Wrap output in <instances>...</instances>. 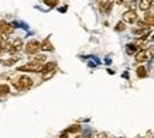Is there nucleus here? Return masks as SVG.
<instances>
[{
  "mask_svg": "<svg viewBox=\"0 0 154 138\" xmlns=\"http://www.w3.org/2000/svg\"><path fill=\"white\" fill-rule=\"evenodd\" d=\"M151 41H154V35H153V37H151Z\"/></svg>",
  "mask_w": 154,
  "mask_h": 138,
  "instance_id": "bb28decb",
  "label": "nucleus"
},
{
  "mask_svg": "<svg viewBox=\"0 0 154 138\" xmlns=\"http://www.w3.org/2000/svg\"><path fill=\"white\" fill-rule=\"evenodd\" d=\"M151 54H153L151 50H141L139 52H136V62L137 64H144V62H147L150 59Z\"/></svg>",
  "mask_w": 154,
  "mask_h": 138,
  "instance_id": "423d86ee",
  "label": "nucleus"
},
{
  "mask_svg": "<svg viewBox=\"0 0 154 138\" xmlns=\"http://www.w3.org/2000/svg\"><path fill=\"white\" fill-rule=\"evenodd\" d=\"M153 138H154V137H153Z\"/></svg>",
  "mask_w": 154,
  "mask_h": 138,
  "instance_id": "cd10ccee",
  "label": "nucleus"
},
{
  "mask_svg": "<svg viewBox=\"0 0 154 138\" xmlns=\"http://www.w3.org/2000/svg\"><path fill=\"white\" fill-rule=\"evenodd\" d=\"M33 62H37V64H41V65H44L45 62H47V55H44V54H35L34 55V58H33Z\"/></svg>",
  "mask_w": 154,
  "mask_h": 138,
  "instance_id": "2eb2a0df",
  "label": "nucleus"
},
{
  "mask_svg": "<svg viewBox=\"0 0 154 138\" xmlns=\"http://www.w3.org/2000/svg\"><path fill=\"white\" fill-rule=\"evenodd\" d=\"M60 138H66V134H62V135H61Z\"/></svg>",
  "mask_w": 154,
  "mask_h": 138,
  "instance_id": "a878e982",
  "label": "nucleus"
},
{
  "mask_svg": "<svg viewBox=\"0 0 154 138\" xmlns=\"http://www.w3.org/2000/svg\"><path fill=\"white\" fill-rule=\"evenodd\" d=\"M98 7H99V10H100V13L109 14L112 11L113 3L110 0H98Z\"/></svg>",
  "mask_w": 154,
  "mask_h": 138,
  "instance_id": "0eeeda50",
  "label": "nucleus"
},
{
  "mask_svg": "<svg viewBox=\"0 0 154 138\" xmlns=\"http://www.w3.org/2000/svg\"><path fill=\"white\" fill-rule=\"evenodd\" d=\"M57 69V64L55 62H45L42 65V69H41V74L42 72H48V70H55Z\"/></svg>",
  "mask_w": 154,
  "mask_h": 138,
  "instance_id": "f8f14e48",
  "label": "nucleus"
},
{
  "mask_svg": "<svg viewBox=\"0 0 154 138\" xmlns=\"http://www.w3.org/2000/svg\"><path fill=\"white\" fill-rule=\"evenodd\" d=\"M139 51V46L136 45V44H127L126 45V52L129 54V55H136V52Z\"/></svg>",
  "mask_w": 154,
  "mask_h": 138,
  "instance_id": "4468645a",
  "label": "nucleus"
},
{
  "mask_svg": "<svg viewBox=\"0 0 154 138\" xmlns=\"http://www.w3.org/2000/svg\"><path fill=\"white\" fill-rule=\"evenodd\" d=\"M14 32V26L13 24L7 23L5 20H0V35L3 37H9L10 34Z\"/></svg>",
  "mask_w": 154,
  "mask_h": 138,
  "instance_id": "20e7f679",
  "label": "nucleus"
},
{
  "mask_svg": "<svg viewBox=\"0 0 154 138\" xmlns=\"http://www.w3.org/2000/svg\"><path fill=\"white\" fill-rule=\"evenodd\" d=\"M143 20L149 24V27H153L154 26V9L151 10V11H147V13L144 14V19Z\"/></svg>",
  "mask_w": 154,
  "mask_h": 138,
  "instance_id": "9d476101",
  "label": "nucleus"
},
{
  "mask_svg": "<svg viewBox=\"0 0 154 138\" xmlns=\"http://www.w3.org/2000/svg\"><path fill=\"white\" fill-rule=\"evenodd\" d=\"M136 2H137V0H127V2H125L123 4H126V6H127V10H134V7H136Z\"/></svg>",
  "mask_w": 154,
  "mask_h": 138,
  "instance_id": "412c9836",
  "label": "nucleus"
},
{
  "mask_svg": "<svg viewBox=\"0 0 154 138\" xmlns=\"http://www.w3.org/2000/svg\"><path fill=\"white\" fill-rule=\"evenodd\" d=\"M41 69H42L41 64H37V62L31 61V62H27V64L19 66L17 70H20V72H41Z\"/></svg>",
  "mask_w": 154,
  "mask_h": 138,
  "instance_id": "7ed1b4c3",
  "label": "nucleus"
},
{
  "mask_svg": "<svg viewBox=\"0 0 154 138\" xmlns=\"http://www.w3.org/2000/svg\"><path fill=\"white\" fill-rule=\"evenodd\" d=\"M41 50V42L38 40H30V41L24 45V52L27 55H35Z\"/></svg>",
  "mask_w": 154,
  "mask_h": 138,
  "instance_id": "f03ea898",
  "label": "nucleus"
},
{
  "mask_svg": "<svg viewBox=\"0 0 154 138\" xmlns=\"http://www.w3.org/2000/svg\"><path fill=\"white\" fill-rule=\"evenodd\" d=\"M44 3H45V6H48V7H55V6H58V0H44Z\"/></svg>",
  "mask_w": 154,
  "mask_h": 138,
  "instance_id": "4be33fe9",
  "label": "nucleus"
},
{
  "mask_svg": "<svg viewBox=\"0 0 154 138\" xmlns=\"http://www.w3.org/2000/svg\"><path fill=\"white\" fill-rule=\"evenodd\" d=\"M41 50L42 51H54V46H52L50 38H45V40L41 42Z\"/></svg>",
  "mask_w": 154,
  "mask_h": 138,
  "instance_id": "ddd939ff",
  "label": "nucleus"
},
{
  "mask_svg": "<svg viewBox=\"0 0 154 138\" xmlns=\"http://www.w3.org/2000/svg\"><path fill=\"white\" fill-rule=\"evenodd\" d=\"M122 21L123 23H127V24H134L137 20H139V16H137V13H136L134 10H126L125 13H123V16H122Z\"/></svg>",
  "mask_w": 154,
  "mask_h": 138,
  "instance_id": "39448f33",
  "label": "nucleus"
},
{
  "mask_svg": "<svg viewBox=\"0 0 154 138\" xmlns=\"http://www.w3.org/2000/svg\"><path fill=\"white\" fill-rule=\"evenodd\" d=\"M9 93H10L9 85H6V83H0V97L7 96Z\"/></svg>",
  "mask_w": 154,
  "mask_h": 138,
  "instance_id": "dca6fc26",
  "label": "nucleus"
},
{
  "mask_svg": "<svg viewBox=\"0 0 154 138\" xmlns=\"http://www.w3.org/2000/svg\"><path fill=\"white\" fill-rule=\"evenodd\" d=\"M19 59H20L19 56H13V58H10V59H6V61H3L2 64L5 65V66H11V65H14V64H16V62H17V61H19Z\"/></svg>",
  "mask_w": 154,
  "mask_h": 138,
  "instance_id": "f3484780",
  "label": "nucleus"
},
{
  "mask_svg": "<svg viewBox=\"0 0 154 138\" xmlns=\"http://www.w3.org/2000/svg\"><path fill=\"white\" fill-rule=\"evenodd\" d=\"M136 74L139 78H147L149 76V72H147V68H146L144 65H139L137 68H136Z\"/></svg>",
  "mask_w": 154,
  "mask_h": 138,
  "instance_id": "9b49d317",
  "label": "nucleus"
},
{
  "mask_svg": "<svg viewBox=\"0 0 154 138\" xmlns=\"http://www.w3.org/2000/svg\"><path fill=\"white\" fill-rule=\"evenodd\" d=\"M11 83H13V86L17 89V90L26 92V90L33 88L34 80H33V78H30L28 75H19V76L11 78Z\"/></svg>",
  "mask_w": 154,
  "mask_h": 138,
  "instance_id": "f257e3e1",
  "label": "nucleus"
},
{
  "mask_svg": "<svg viewBox=\"0 0 154 138\" xmlns=\"http://www.w3.org/2000/svg\"><path fill=\"white\" fill-rule=\"evenodd\" d=\"M153 2L154 0H140V3H139V9L141 11H149L151 9V6H153Z\"/></svg>",
  "mask_w": 154,
  "mask_h": 138,
  "instance_id": "6e6552de",
  "label": "nucleus"
},
{
  "mask_svg": "<svg viewBox=\"0 0 154 138\" xmlns=\"http://www.w3.org/2000/svg\"><path fill=\"white\" fill-rule=\"evenodd\" d=\"M96 138H107V137H106V135H105V134H99V135H98V137H96Z\"/></svg>",
  "mask_w": 154,
  "mask_h": 138,
  "instance_id": "b1692460",
  "label": "nucleus"
},
{
  "mask_svg": "<svg viewBox=\"0 0 154 138\" xmlns=\"http://www.w3.org/2000/svg\"><path fill=\"white\" fill-rule=\"evenodd\" d=\"M115 2H116V4L122 6V4H123V3H125V2H126V0H115Z\"/></svg>",
  "mask_w": 154,
  "mask_h": 138,
  "instance_id": "5701e85b",
  "label": "nucleus"
},
{
  "mask_svg": "<svg viewBox=\"0 0 154 138\" xmlns=\"http://www.w3.org/2000/svg\"><path fill=\"white\" fill-rule=\"evenodd\" d=\"M57 69L55 70H48V72H42V80H48V79H51L54 75H55Z\"/></svg>",
  "mask_w": 154,
  "mask_h": 138,
  "instance_id": "a211bd4d",
  "label": "nucleus"
},
{
  "mask_svg": "<svg viewBox=\"0 0 154 138\" xmlns=\"http://www.w3.org/2000/svg\"><path fill=\"white\" fill-rule=\"evenodd\" d=\"M74 138H85V137H82V135H75Z\"/></svg>",
  "mask_w": 154,
  "mask_h": 138,
  "instance_id": "393cba45",
  "label": "nucleus"
},
{
  "mask_svg": "<svg viewBox=\"0 0 154 138\" xmlns=\"http://www.w3.org/2000/svg\"><path fill=\"white\" fill-rule=\"evenodd\" d=\"M133 34L139 38H146V35L150 34V28H136L133 30Z\"/></svg>",
  "mask_w": 154,
  "mask_h": 138,
  "instance_id": "1a4fd4ad",
  "label": "nucleus"
},
{
  "mask_svg": "<svg viewBox=\"0 0 154 138\" xmlns=\"http://www.w3.org/2000/svg\"><path fill=\"white\" fill-rule=\"evenodd\" d=\"M79 131H81V125H78V124L71 125V127H68V130H66V133H79Z\"/></svg>",
  "mask_w": 154,
  "mask_h": 138,
  "instance_id": "aec40b11",
  "label": "nucleus"
},
{
  "mask_svg": "<svg viewBox=\"0 0 154 138\" xmlns=\"http://www.w3.org/2000/svg\"><path fill=\"white\" fill-rule=\"evenodd\" d=\"M125 30H126V23H123V21H119L115 26V31H117V32H122V31H125Z\"/></svg>",
  "mask_w": 154,
  "mask_h": 138,
  "instance_id": "6ab92c4d",
  "label": "nucleus"
}]
</instances>
